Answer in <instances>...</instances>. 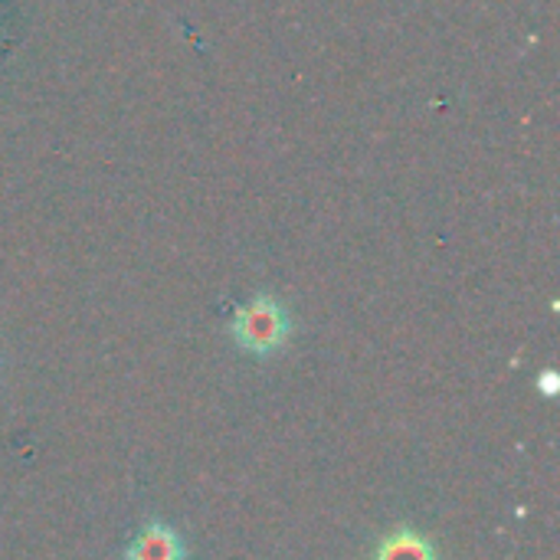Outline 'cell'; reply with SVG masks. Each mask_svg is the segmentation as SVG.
I'll list each match as a JSON object with an SVG mask.
<instances>
[{
    "label": "cell",
    "mask_w": 560,
    "mask_h": 560,
    "mask_svg": "<svg viewBox=\"0 0 560 560\" xmlns=\"http://www.w3.org/2000/svg\"><path fill=\"white\" fill-rule=\"evenodd\" d=\"M187 541L184 535L167 525L164 518H148V525L135 535V541L125 548L121 560H187Z\"/></svg>",
    "instance_id": "obj_2"
},
{
    "label": "cell",
    "mask_w": 560,
    "mask_h": 560,
    "mask_svg": "<svg viewBox=\"0 0 560 560\" xmlns=\"http://www.w3.org/2000/svg\"><path fill=\"white\" fill-rule=\"evenodd\" d=\"M368 560H443L440 548L430 535L417 532L413 525H394L387 535L377 538Z\"/></svg>",
    "instance_id": "obj_3"
},
{
    "label": "cell",
    "mask_w": 560,
    "mask_h": 560,
    "mask_svg": "<svg viewBox=\"0 0 560 560\" xmlns=\"http://www.w3.org/2000/svg\"><path fill=\"white\" fill-rule=\"evenodd\" d=\"M295 335V322L289 305L276 292H256L246 305L233 312L230 338L243 354L272 358L279 354Z\"/></svg>",
    "instance_id": "obj_1"
},
{
    "label": "cell",
    "mask_w": 560,
    "mask_h": 560,
    "mask_svg": "<svg viewBox=\"0 0 560 560\" xmlns=\"http://www.w3.org/2000/svg\"><path fill=\"white\" fill-rule=\"evenodd\" d=\"M535 387H538V390H541L545 397H555V394L560 390L558 374H555V371H545V374H541V377L535 381Z\"/></svg>",
    "instance_id": "obj_4"
}]
</instances>
